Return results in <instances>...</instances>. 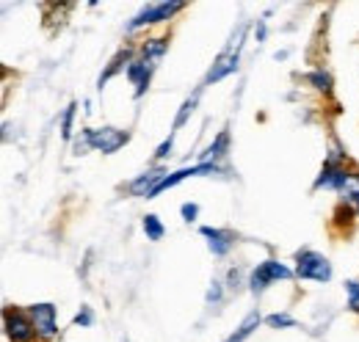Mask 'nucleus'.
Here are the masks:
<instances>
[{
	"label": "nucleus",
	"instance_id": "nucleus-25",
	"mask_svg": "<svg viewBox=\"0 0 359 342\" xmlns=\"http://www.w3.org/2000/svg\"><path fill=\"white\" fill-rule=\"evenodd\" d=\"M266 39V22L260 20V28H257V42H263Z\"/></svg>",
	"mask_w": 359,
	"mask_h": 342
},
{
	"label": "nucleus",
	"instance_id": "nucleus-12",
	"mask_svg": "<svg viewBox=\"0 0 359 342\" xmlns=\"http://www.w3.org/2000/svg\"><path fill=\"white\" fill-rule=\"evenodd\" d=\"M257 326H260V315H257V312H252V315H249V317L241 323V329H238L232 337H226L224 342H243L249 334H252V331H255V329H257Z\"/></svg>",
	"mask_w": 359,
	"mask_h": 342
},
{
	"label": "nucleus",
	"instance_id": "nucleus-14",
	"mask_svg": "<svg viewBox=\"0 0 359 342\" xmlns=\"http://www.w3.org/2000/svg\"><path fill=\"white\" fill-rule=\"evenodd\" d=\"M310 83L318 88V91H332V78H329V72H323V69H315V72H310Z\"/></svg>",
	"mask_w": 359,
	"mask_h": 342
},
{
	"label": "nucleus",
	"instance_id": "nucleus-23",
	"mask_svg": "<svg viewBox=\"0 0 359 342\" xmlns=\"http://www.w3.org/2000/svg\"><path fill=\"white\" fill-rule=\"evenodd\" d=\"M75 323H78V326H91V309H89V306H83V309L78 312Z\"/></svg>",
	"mask_w": 359,
	"mask_h": 342
},
{
	"label": "nucleus",
	"instance_id": "nucleus-19",
	"mask_svg": "<svg viewBox=\"0 0 359 342\" xmlns=\"http://www.w3.org/2000/svg\"><path fill=\"white\" fill-rule=\"evenodd\" d=\"M346 293H348V309L359 315V282H348L346 285Z\"/></svg>",
	"mask_w": 359,
	"mask_h": 342
},
{
	"label": "nucleus",
	"instance_id": "nucleus-20",
	"mask_svg": "<svg viewBox=\"0 0 359 342\" xmlns=\"http://www.w3.org/2000/svg\"><path fill=\"white\" fill-rule=\"evenodd\" d=\"M75 108H78V105L72 102V105L64 111V119H61V135H64V138L72 135V116H75Z\"/></svg>",
	"mask_w": 359,
	"mask_h": 342
},
{
	"label": "nucleus",
	"instance_id": "nucleus-11",
	"mask_svg": "<svg viewBox=\"0 0 359 342\" xmlns=\"http://www.w3.org/2000/svg\"><path fill=\"white\" fill-rule=\"evenodd\" d=\"M163 53H166V39H149V42L144 44V50H141V61L149 69H155L158 61L163 58Z\"/></svg>",
	"mask_w": 359,
	"mask_h": 342
},
{
	"label": "nucleus",
	"instance_id": "nucleus-17",
	"mask_svg": "<svg viewBox=\"0 0 359 342\" xmlns=\"http://www.w3.org/2000/svg\"><path fill=\"white\" fill-rule=\"evenodd\" d=\"M266 323H269L271 329H293L296 326V320L290 315H271Z\"/></svg>",
	"mask_w": 359,
	"mask_h": 342
},
{
	"label": "nucleus",
	"instance_id": "nucleus-18",
	"mask_svg": "<svg viewBox=\"0 0 359 342\" xmlns=\"http://www.w3.org/2000/svg\"><path fill=\"white\" fill-rule=\"evenodd\" d=\"M194 108H196V97H191V100H185V102H182L177 119H175V128H182V125H185V119H188V114H194Z\"/></svg>",
	"mask_w": 359,
	"mask_h": 342
},
{
	"label": "nucleus",
	"instance_id": "nucleus-21",
	"mask_svg": "<svg viewBox=\"0 0 359 342\" xmlns=\"http://www.w3.org/2000/svg\"><path fill=\"white\" fill-rule=\"evenodd\" d=\"M172 141H175V135H169V138H166V141H163V144L158 146V152H155V158H158V160L169 158V152H172Z\"/></svg>",
	"mask_w": 359,
	"mask_h": 342
},
{
	"label": "nucleus",
	"instance_id": "nucleus-8",
	"mask_svg": "<svg viewBox=\"0 0 359 342\" xmlns=\"http://www.w3.org/2000/svg\"><path fill=\"white\" fill-rule=\"evenodd\" d=\"M202 235L208 238V246L216 256H224L229 249H232V235H226L222 229H213V226H202Z\"/></svg>",
	"mask_w": 359,
	"mask_h": 342
},
{
	"label": "nucleus",
	"instance_id": "nucleus-16",
	"mask_svg": "<svg viewBox=\"0 0 359 342\" xmlns=\"http://www.w3.org/2000/svg\"><path fill=\"white\" fill-rule=\"evenodd\" d=\"M128 58H130V50H122V53H119V55H116V58L111 61V67H108V72H105V75L100 78V88H102V83H108V78H111V75H116V72H119V67H122V61H128Z\"/></svg>",
	"mask_w": 359,
	"mask_h": 342
},
{
	"label": "nucleus",
	"instance_id": "nucleus-22",
	"mask_svg": "<svg viewBox=\"0 0 359 342\" xmlns=\"http://www.w3.org/2000/svg\"><path fill=\"white\" fill-rule=\"evenodd\" d=\"M196 215H199V207H196V205H191V202L182 205V218H185V221H194Z\"/></svg>",
	"mask_w": 359,
	"mask_h": 342
},
{
	"label": "nucleus",
	"instance_id": "nucleus-2",
	"mask_svg": "<svg viewBox=\"0 0 359 342\" xmlns=\"http://www.w3.org/2000/svg\"><path fill=\"white\" fill-rule=\"evenodd\" d=\"M296 276L299 279H310V282H329L332 279V265L323 254L302 252L296 256Z\"/></svg>",
	"mask_w": 359,
	"mask_h": 342
},
{
	"label": "nucleus",
	"instance_id": "nucleus-24",
	"mask_svg": "<svg viewBox=\"0 0 359 342\" xmlns=\"http://www.w3.org/2000/svg\"><path fill=\"white\" fill-rule=\"evenodd\" d=\"M219 299H222V287H219V282H213V287H210V293H208V301H210V303H219Z\"/></svg>",
	"mask_w": 359,
	"mask_h": 342
},
{
	"label": "nucleus",
	"instance_id": "nucleus-10",
	"mask_svg": "<svg viewBox=\"0 0 359 342\" xmlns=\"http://www.w3.org/2000/svg\"><path fill=\"white\" fill-rule=\"evenodd\" d=\"M128 78H130V81H133V86H135V97H141V94L147 91V86H149L152 69H149L144 61H133V64L128 67Z\"/></svg>",
	"mask_w": 359,
	"mask_h": 342
},
{
	"label": "nucleus",
	"instance_id": "nucleus-15",
	"mask_svg": "<svg viewBox=\"0 0 359 342\" xmlns=\"http://www.w3.org/2000/svg\"><path fill=\"white\" fill-rule=\"evenodd\" d=\"M226 144H229V135H226V132H222V135H219V138L210 144V149L205 152V158H208V160H210V158H213V160H216V158H222V155H224V149H226Z\"/></svg>",
	"mask_w": 359,
	"mask_h": 342
},
{
	"label": "nucleus",
	"instance_id": "nucleus-1",
	"mask_svg": "<svg viewBox=\"0 0 359 342\" xmlns=\"http://www.w3.org/2000/svg\"><path fill=\"white\" fill-rule=\"evenodd\" d=\"M3 326H6V337L11 342H31L34 334H36L31 315H25L17 306H6L3 309Z\"/></svg>",
	"mask_w": 359,
	"mask_h": 342
},
{
	"label": "nucleus",
	"instance_id": "nucleus-3",
	"mask_svg": "<svg viewBox=\"0 0 359 342\" xmlns=\"http://www.w3.org/2000/svg\"><path fill=\"white\" fill-rule=\"evenodd\" d=\"M86 138H89V144L97 152L111 155V152L122 149V146L130 141V132L116 130V128H102V130H86Z\"/></svg>",
	"mask_w": 359,
	"mask_h": 342
},
{
	"label": "nucleus",
	"instance_id": "nucleus-6",
	"mask_svg": "<svg viewBox=\"0 0 359 342\" xmlns=\"http://www.w3.org/2000/svg\"><path fill=\"white\" fill-rule=\"evenodd\" d=\"M28 315L34 320V329H36V337L42 340H53L58 326H55V306L53 303H34L28 306Z\"/></svg>",
	"mask_w": 359,
	"mask_h": 342
},
{
	"label": "nucleus",
	"instance_id": "nucleus-13",
	"mask_svg": "<svg viewBox=\"0 0 359 342\" xmlns=\"http://www.w3.org/2000/svg\"><path fill=\"white\" fill-rule=\"evenodd\" d=\"M144 232H147L149 240H161L166 229H163V224H161L158 215H144Z\"/></svg>",
	"mask_w": 359,
	"mask_h": 342
},
{
	"label": "nucleus",
	"instance_id": "nucleus-7",
	"mask_svg": "<svg viewBox=\"0 0 359 342\" xmlns=\"http://www.w3.org/2000/svg\"><path fill=\"white\" fill-rule=\"evenodd\" d=\"M163 179H166V174H163L161 169L144 171L138 179L130 182V193H135V196H147V199H149V196H152V191H155Z\"/></svg>",
	"mask_w": 359,
	"mask_h": 342
},
{
	"label": "nucleus",
	"instance_id": "nucleus-9",
	"mask_svg": "<svg viewBox=\"0 0 359 342\" xmlns=\"http://www.w3.org/2000/svg\"><path fill=\"white\" fill-rule=\"evenodd\" d=\"M241 53V50H238ZM238 53H222V58H219V64L208 72V81L205 83H216V81H222V78H226L229 72H235L238 69Z\"/></svg>",
	"mask_w": 359,
	"mask_h": 342
},
{
	"label": "nucleus",
	"instance_id": "nucleus-4",
	"mask_svg": "<svg viewBox=\"0 0 359 342\" xmlns=\"http://www.w3.org/2000/svg\"><path fill=\"white\" fill-rule=\"evenodd\" d=\"M293 276V271L287 268V265H282V262H276V259H266L255 273H252V293H263L269 285L273 282H287Z\"/></svg>",
	"mask_w": 359,
	"mask_h": 342
},
{
	"label": "nucleus",
	"instance_id": "nucleus-5",
	"mask_svg": "<svg viewBox=\"0 0 359 342\" xmlns=\"http://www.w3.org/2000/svg\"><path fill=\"white\" fill-rule=\"evenodd\" d=\"M182 8H185L182 3H152V6H147L141 14H135L133 22L128 25V31H135V28H141V25H155V22H163V20L175 17L177 11H182Z\"/></svg>",
	"mask_w": 359,
	"mask_h": 342
}]
</instances>
